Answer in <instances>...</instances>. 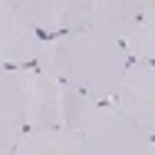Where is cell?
Instances as JSON below:
<instances>
[{
	"label": "cell",
	"instance_id": "9c48e42d",
	"mask_svg": "<svg viewBox=\"0 0 155 155\" xmlns=\"http://www.w3.org/2000/svg\"><path fill=\"white\" fill-rule=\"evenodd\" d=\"M125 53L132 63H155V0H145L135 30L125 40Z\"/></svg>",
	"mask_w": 155,
	"mask_h": 155
},
{
	"label": "cell",
	"instance_id": "7a4b0ae2",
	"mask_svg": "<svg viewBox=\"0 0 155 155\" xmlns=\"http://www.w3.org/2000/svg\"><path fill=\"white\" fill-rule=\"evenodd\" d=\"M129 63L132 60L125 53V43H116L93 30H79L50 36L36 66L96 102H116Z\"/></svg>",
	"mask_w": 155,
	"mask_h": 155
},
{
	"label": "cell",
	"instance_id": "30bf717a",
	"mask_svg": "<svg viewBox=\"0 0 155 155\" xmlns=\"http://www.w3.org/2000/svg\"><path fill=\"white\" fill-rule=\"evenodd\" d=\"M145 155H155V142H149V152H145Z\"/></svg>",
	"mask_w": 155,
	"mask_h": 155
},
{
	"label": "cell",
	"instance_id": "8992f818",
	"mask_svg": "<svg viewBox=\"0 0 155 155\" xmlns=\"http://www.w3.org/2000/svg\"><path fill=\"white\" fill-rule=\"evenodd\" d=\"M20 10L46 40L86 30L89 20V0H20Z\"/></svg>",
	"mask_w": 155,
	"mask_h": 155
},
{
	"label": "cell",
	"instance_id": "277c9868",
	"mask_svg": "<svg viewBox=\"0 0 155 155\" xmlns=\"http://www.w3.org/2000/svg\"><path fill=\"white\" fill-rule=\"evenodd\" d=\"M43 43L46 36L27 20V13L20 10V0H3L0 3V63L3 69L36 66Z\"/></svg>",
	"mask_w": 155,
	"mask_h": 155
},
{
	"label": "cell",
	"instance_id": "5b68a950",
	"mask_svg": "<svg viewBox=\"0 0 155 155\" xmlns=\"http://www.w3.org/2000/svg\"><path fill=\"white\" fill-rule=\"evenodd\" d=\"M116 106L155 142V63H129Z\"/></svg>",
	"mask_w": 155,
	"mask_h": 155
},
{
	"label": "cell",
	"instance_id": "ba28073f",
	"mask_svg": "<svg viewBox=\"0 0 155 155\" xmlns=\"http://www.w3.org/2000/svg\"><path fill=\"white\" fill-rule=\"evenodd\" d=\"M13 155H89L73 129H30Z\"/></svg>",
	"mask_w": 155,
	"mask_h": 155
},
{
	"label": "cell",
	"instance_id": "52a82bcc",
	"mask_svg": "<svg viewBox=\"0 0 155 155\" xmlns=\"http://www.w3.org/2000/svg\"><path fill=\"white\" fill-rule=\"evenodd\" d=\"M142 10H145V0H89L86 30L109 36L116 43H125L129 33L135 30Z\"/></svg>",
	"mask_w": 155,
	"mask_h": 155
},
{
	"label": "cell",
	"instance_id": "6da1fadb",
	"mask_svg": "<svg viewBox=\"0 0 155 155\" xmlns=\"http://www.w3.org/2000/svg\"><path fill=\"white\" fill-rule=\"evenodd\" d=\"M93 99L40 66L0 73V155H13L30 129H76Z\"/></svg>",
	"mask_w": 155,
	"mask_h": 155
},
{
	"label": "cell",
	"instance_id": "3957f363",
	"mask_svg": "<svg viewBox=\"0 0 155 155\" xmlns=\"http://www.w3.org/2000/svg\"><path fill=\"white\" fill-rule=\"evenodd\" d=\"M73 132H79L89 155H145L152 142L116 102H96V99L86 106Z\"/></svg>",
	"mask_w": 155,
	"mask_h": 155
}]
</instances>
